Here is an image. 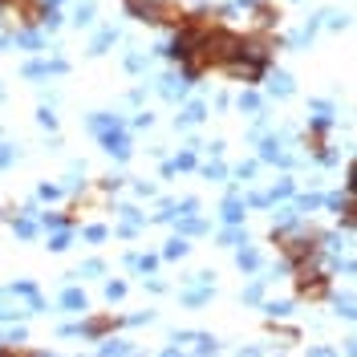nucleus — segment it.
Masks as SVG:
<instances>
[{
	"instance_id": "nucleus-5",
	"label": "nucleus",
	"mask_w": 357,
	"mask_h": 357,
	"mask_svg": "<svg viewBox=\"0 0 357 357\" xmlns=\"http://www.w3.org/2000/svg\"><path fill=\"white\" fill-rule=\"evenodd\" d=\"M0 357H13V349H0Z\"/></svg>"
},
{
	"instance_id": "nucleus-4",
	"label": "nucleus",
	"mask_w": 357,
	"mask_h": 357,
	"mask_svg": "<svg viewBox=\"0 0 357 357\" xmlns=\"http://www.w3.org/2000/svg\"><path fill=\"white\" fill-rule=\"evenodd\" d=\"M110 329H114V317H93V321L86 325L89 337H102V333H110Z\"/></svg>"
},
{
	"instance_id": "nucleus-2",
	"label": "nucleus",
	"mask_w": 357,
	"mask_h": 357,
	"mask_svg": "<svg viewBox=\"0 0 357 357\" xmlns=\"http://www.w3.org/2000/svg\"><path fill=\"white\" fill-rule=\"evenodd\" d=\"M142 21H155V24H183L187 21V8L178 4V0H146L142 4V13H138Z\"/></svg>"
},
{
	"instance_id": "nucleus-1",
	"label": "nucleus",
	"mask_w": 357,
	"mask_h": 357,
	"mask_svg": "<svg viewBox=\"0 0 357 357\" xmlns=\"http://www.w3.org/2000/svg\"><path fill=\"white\" fill-rule=\"evenodd\" d=\"M272 240H276L280 256L289 264H309L312 256H317V244H312V236H305V231H276Z\"/></svg>"
},
{
	"instance_id": "nucleus-3",
	"label": "nucleus",
	"mask_w": 357,
	"mask_h": 357,
	"mask_svg": "<svg viewBox=\"0 0 357 357\" xmlns=\"http://www.w3.org/2000/svg\"><path fill=\"white\" fill-rule=\"evenodd\" d=\"M296 296H305V301H325V296H329V276H321V272H301V276H296Z\"/></svg>"
}]
</instances>
